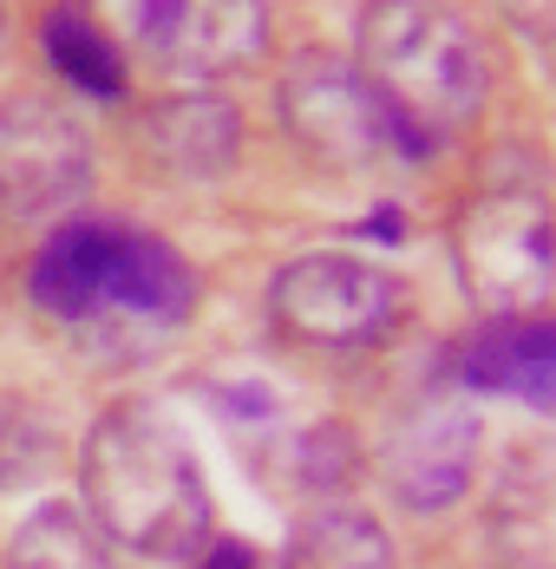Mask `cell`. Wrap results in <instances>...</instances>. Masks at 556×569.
I'll return each instance as SVG.
<instances>
[{"mask_svg": "<svg viewBox=\"0 0 556 569\" xmlns=\"http://www.w3.org/2000/svg\"><path fill=\"white\" fill-rule=\"evenodd\" d=\"M79 491L99 537L151 557L190 563L210 543V485L190 452V432L158 399H125L86 432Z\"/></svg>", "mask_w": 556, "mask_h": 569, "instance_id": "obj_1", "label": "cell"}, {"mask_svg": "<svg viewBox=\"0 0 556 569\" xmlns=\"http://www.w3.org/2000/svg\"><path fill=\"white\" fill-rule=\"evenodd\" d=\"M27 295H33V308H47L66 328H99L111 341L158 347L170 328L190 321L197 276L151 229L72 217L33 249Z\"/></svg>", "mask_w": 556, "mask_h": 569, "instance_id": "obj_2", "label": "cell"}, {"mask_svg": "<svg viewBox=\"0 0 556 569\" xmlns=\"http://www.w3.org/2000/svg\"><path fill=\"white\" fill-rule=\"evenodd\" d=\"M354 72L406 151H433L465 131L492 92L485 47L451 0H367L354 27Z\"/></svg>", "mask_w": 556, "mask_h": 569, "instance_id": "obj_3", "label": "cell"}, {"mask_svg": "<svg viewBox=\"0 0 556 569\" xmlns=\"http://www.w3.org/2000/svg\"><path fill=\"white\" fill-rule=\"evenodd\" d=\"M451 262H458V282L485 321H537L556 288L544 197L524 183L471 197L451 229Z\"/></svg>", "mask_w": 556, "mask_h": 569, "instance_id": "obj_4", "label": "cell"}, {"mask_svg": "<svg viewBox=\"0 0 556 569\" xmlns=\"http://www.w3.org/2000/svg\"><path fill=\"white\" fill-rule=\"evenodd\" d=\"M393 315H399L393 276L347 249L295 256L269 282V321L301 347H367L393 328Z\"/></svg>", "mask_w": 556, "mask_h": 569, "instance_id": "obj_5", "label": "cell"}, {"mask_svg": "<svg viewBox=\"0 0 556 569\" xmlns=\"http://www.w3.org/2000/svg\"><path fill=\"white\" fill-rule=\"evenodd\" d=\"M92 183V138L59 99L13 92L0 99V217L40 223L86 197Z\"/></svg>", "mask_w": 556, "mask_h": 569, "instance_id": "obj_6", "label": "cell"}, {"mask_svg": "<svg viewBox=\"0 0 556 569\" xmlns=\"http://www.w3.org/2000/svg\"><path fill=\"white\" fill-rule=\"evenodd\" d=\"M281 131L328 171H360L374 158L393 151V124L380 112V99L367 92V79L354 72V59L328 53H295V66L281 72Z\"/></svg>", "mask_w": 556, "mask_h": 569, "instance_id": "obj_7", "label": "cell"}, {"mask_svg": "<svg viewBox=\"0 0 556 569\" xmlns=\"http://www.w3.org/2000/svg\"><path fill=\"white\" fill-rule=\"evenodd\" d=\"M471 471H478V412L465 393L433 387L393 412L387 439H380V478L406 511L433 517L458 505Z\"/></svg>", "mask_w": 556, "mask_h": 569, "instance_id": "obj_8", "label": "cell"}, {"mask_svg": "<svg viewBox=\"0 0 556 569\" xmlns=\"http://www.w3.org/2000/svg\"><path fill=\"white\" fill-rule=\"evenodd\" d=\"M151 47H158L170 79L203 86V79H222V72L262 59L269 7L262 0H177V13L165 20V33Z\"/></svg>", "mask_w": 556, "mask_h": 569, "instance_id": "obj_9", "label": "cell"}, {"mask_svg": "<svg viewBox=\"0 0 556 569\" xmlns=\"http://www.w3.org/2000/svg\"><path fill=\"white\" fill-rule=\"evenodd\" d=\"M451 380L465 393H504L544 412L556 393V335L544 321H485L451 353Z\"/></svg>", "mask_w": 556, "mask_h": 569, "instance_id": "obj_10", "label": "cell"}, {"mask_svg": "<svg viewBox=\"0 0 556 569\" xmlns=\"http://www.w3.org/2000/svg\"><path fill=\"white\" fill-rule=\"evenodd\" d=\"M145 138H151V158H158L170 177L203 183V177H222L236 164L242 124H236V112H229L222 99H210V92H177L165 106H151Z\"/></svg>", "mask_w": 556, "mask_h": 569, "instance_id": "obj_11", "label": "cell"}, {"mask_svg": "<svg viewBox=\"0 0 556 569\" xmlns=\"http://www.w3.org/2000/svg\"><path fill=\"white\" fill-rule=\"evenodd\" d=\"M40 40H47V59L59 66V79H72L79 92H92V99H118L125 92L118 40L86 13V0H59L47 13V27H40Z\"/></svg>", "mask_w": 556, "mask_h": 569, "instance_id": "obj_12", "label": "cell"}, {"mask_svg": "<svg viewBox=\"0 0 556 569\" xmlns=\"http://www.w3.org/2000/svg\"><path fill=\"white\" fill-rule=\"evenodd\" d=\"M281 569H393V543L367 511L328 505V511L301 517Z\"/></svg>", "mask_w": 556, "mask_h": 569, "instance_id": "obj_13", "label": "cell"}, {"mask_svg": "<svg viewBox=\"0 0 556 569\" xmlns=\"http://www.w3.org/2000/svg\"><path fill=\"white\" fill-rule=\"evenodd\" d=\"M7 569H111L106 537L99 523L72 505H40L13 530V550H7Z\"/></svg>", "mask_w": 556, "mask_h": 569, "instance_id": "obj_14", "label": "cell"}, {"mask_svg": "<svg viewBox=\"0 0 556 569\" xmlns=\"http://www.w3.org/2000/svg\"><path fill=\"white\" fill-rule=\"evenodd\" d=\"M86 13L106 27L111 40H138V47H151V40L165 33V20L177 13V0H92Z\"/></svg>", "mask_w": 556, "mask_h": 569, "instance_id": "obj_15", "label": "cell"}, {"mask_svg": "<svg viewBox=\"0 0 556 569\" xmlns=\"http://www.w3.org/2000/svg\"><path fill=\"white\" fill-rule=\"evenodd\" d=\"M504 7V20L524 33V40H550V27H556V0H498Z\"/></svg>", "mask_w": 556, "mask_h": 569, "instance_id": "obj_16", "label": "cell"}, {"mask_svg": "<svg viewBox=\"0 0 556 569\" xmlns=\"http://www.w3.org/2000/svg\"><path fill=\"white\" fill-rule=\"evenodd\" d=\"M190 569H269V563H262L256 543H210V550H197Z\"/></svg>", "mask_w": 556, "mask_h": 569, "instance_id": "obj_17", "label": "cell"}]
</instances>
